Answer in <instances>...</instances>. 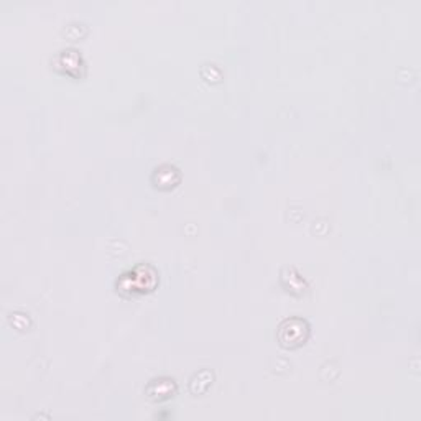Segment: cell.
Masks as SVG:
<instances>
[{"mask_svg":"<svg viewBox=\"0 0 421 421\" xmlns=\"http://www.w3.org/2000/svg\"><path fill=\"white\" fill-rule=\"evenodd\" d=\"M308 326L305 321L301 319H292L287 321L282 328H280V341L283 346H298L306 339Z\"/></svg>","mask_w":421,"mask_h":421,"instance_id":"6da1fadb","label":"cell"}]
</instances>
